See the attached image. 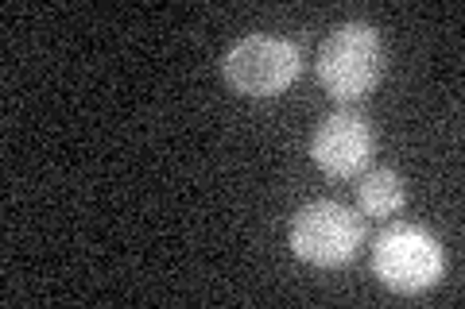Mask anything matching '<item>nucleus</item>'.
<instances>
[{"label": "nucleus", "instance_id": "obj_1", "mask_svg": "<svg viewBox=\"0 0 465 309\" xmlns=\"http://www.w3.org/2000/svg\"><path fill=\"white\" fill-rule=\"evenodd\" d=\"M388 51L381 43V32L372 24H341L326 35L318 47V82L326 85L330 97L338 101H361L369 97L384 78Z\"/></svg>", "mask_w": 465, "mask_h": 309}, {"label": "nucleus", "instance_id": "obj_2", "mask_svg": "<svg viewBox=\"0 0 465 309\" xmlns=\"http://www.w3.org/2000/svg\"><path fill=\"white\" fill-rule=\"evenodd\" d=\"M361 240H365V225L353 209L338 201H311L291 217L287 244L302 263L314 267H341L357 256Z\"/></svg>", "mask_w": 465, "mask_h": 309}, {"label": "nucleus", "instance_id": "obj_3", "mask_svg": "<svg viewBox=\"0 0 465 309\" xmlns=\"http://www.w3.org/2000/svg\"><path fill=\"white\" fill-rule=\"evenodd\" d=\"M372 271L396 294H423L442 278V247L419 225H391L372 244Z\"/></svg>", "mask_w": 465, "mask_h": 309}, {"label": "nucleus", "instance_id": "obj_4", "mask_svg": "<svg viewBox=\"0 0 465 309\" xmlns=\"http://www.w3.org/2000/svg\"><path fill=\"white\" fill-rule=\"evenodd\" d=\"M299 47L275 35H244L225 51L222 73L241 97H280L299 78Z\"/></svg>", "mask_w": 465, "mask_h": 309}, {"label": "nucleus", "instance_id": "obj_5", "mask_svg": "<svg viewBox=\"0 0 465 309\" xmlns=\"http://www.w3.org/2000/svg\"><path fill=\"white\" fill-rule=\"evenodd\" d=\"M372 128L361 112H333L311 136V159L318 170L333 174V179H353L357 170H365L372 163Z\"/></svg>", "mask_w": 465, "mask_h": 309}, {"label": "nucleus", "instance_id": "obj_6", "mask_svg": "<svg viewBox=\"0 0 465 309\" xmlns=\"http://www.w3.org/2000/svg\"><path fill=\"white\" fill-rule=\"evenodd\" d=\"M403 201H407L403 179L388 167L365 170V179L357 182V205L365 217H391V213L403 209Z\"/></svg>", "mask_w": 465, "mask_h": 309}]
</instances>
